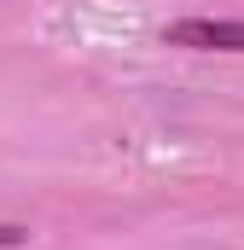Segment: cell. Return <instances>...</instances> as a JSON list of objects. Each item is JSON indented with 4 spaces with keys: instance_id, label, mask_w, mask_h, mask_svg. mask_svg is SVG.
<instances>
[{
    "instance_id": "obj_1",
    "label": "cell",
    "mask_w": 244,
    "mask_h": 250,
    "mask_svg": "<svg viewBox=\"0 0 244 250\" xmlns=\"http://www.w3.org/2000/svg\"><path fill=\"white\" fill-rule=\"evenodd\" d=\"M169 47H198V53H244V23L233 18H181L163 29Z\"/></svg>"
},
{
    "instance_id": "obj_2",
    "label": "cell",
    "mask_w": 244,
    "mask_h": 250,
    "mask_svg": "<svg viewBox=\"0 0 244 250\" xmlns=\"http://www.w3.org/2000/svg\"><path fill=\"white\" fill-rule=\"evenodd\" d=\"M12 245H23V227H12V221H0V250H12Z\"/></svg>"
}]
</instances>
